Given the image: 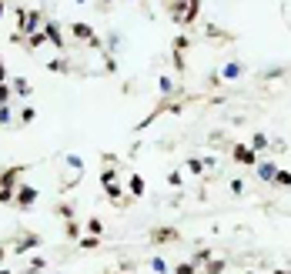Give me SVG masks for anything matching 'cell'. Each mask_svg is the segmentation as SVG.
I'll list each match as a JSON object with an SVG mask.
<instances>
[{"label": "cell", "instance_id": "12", "mask_svg": "<svg viewBox=\"0 0 291 274\" xmlns=\"http://www.w3.org/2000/svg\"><path fill=\"white\" fill-rule=\"evenodd\" d=\"M131 194H134V198H141V194H144V177H131Z\"/></svg>", "mask_w": 291, "mask_h": 274}, {"label": "cell", "instance_id": "16", "mask_svg": "<svg viewBox=\"0 0 291 274\" xmlns=\"http://www.w3.org/2000/svg\"><path fill=\"white\" fill-rule=\"evenodd\" d=\"M97 234H90V238H84V241H80V248H84V251H94V248H97Z\"/></svg>", "mask_w": 291, "mask_h": 274}, {"label": "cell", "instance_id": "1", "mask_svg": "<svg viewBox=\"0 0 291 274\" xmlns=\"http://www.w3.org/2000/svg\"><path fill=\"white\" fill-rule=\"evenodd\" d=\"M151 241H154V244H164V241L178 244L181 241V231L178 228H154V231H151Z\"/></svg>", "mask_w": 291, "mask_h": 274}, {"label": "cell", "instance_id": "18", "mask_svg": "<svg viewBox=\"0 0 291 274\" xmlns=\"http://www.w3.org/2000/svg\"><path fill=\"white\" fill-rule=\"evenodd\" d=\"M201 261H211V248H201V251L194 254V264H201Z\"/></svg>", "mask_w": 291, "mask_h": 274}, {"label": "cell", "instance_id": "27", "mask_svg": "<svg viewBox=\"0 0 291 274\" xmlns=\"http://www.w3.org/2000/svg\"><path fill=\"white\" fill-rule=\"evenodd\" d=\"M54 274H57V271H54Z\"/></svg>", "mask_w": 291, "mask_h": 274}, {"label": "cell", "instance_id": "9", "mask_svg": "<svg viewBox=\"0 0 291 274\" xmlns=\"http://www.w3.org/2000/svg\"><path fill=\"white\" fill-rule=\"evenodd\" d=\"M198 7H201V0H188V10H184V23H191L198 17Z\"/></svg>", "mask_w": 291, "mask_h": 274}, {"label": "cell", "instance_id": "5", "mask_svg": "<svg viewBox=\"0 0 291 274\" xmlns=\"http://www.w3.org/2000/svg\"><path fill=\"white\" fill-rule=\"evenodd\" d=\"M37 244H40V238H37V234H23L20 241L13 244V254H23V251H34Z\"/></svg>", "mask_w": 291, "mask_h": 274}, {"label": "cell", "instance_id": "2", "mask_svg": "<svg viewBox=\"0 0 291 274\" xmlns=\"http://www.w3.org/2000/svg\"><path fill=\"white\" fill-rule=\"evenodd\" d=\"M13 201H17L20 208H34V201H37V187L20 184V187H17V194H13Z\"/></svg>", "mask_w": 291, "mask_h": 274}, {"label": "cell", "instance_id": "14", "mask_svg": "<svg viewBox=\"0 0 291 274\" xmlns=\"http://www.w3.org/2000/svg\"><path fill=\"white\" fill-rule=\"evenodd\" d=\"M174 274H198L194 271V261H181L178 268H174Z\"/></svg>", "mask_w": 291, "mask_h": 274}, {"label": "cell", "instance_id": "4", "mask_svg": "<svg viewBox=\"0 0 291 274\" xmlns=\"http://www.w3.org/2000/svg\"><path fill=\"white\" fill-rule=\"evenodd\" d=\"M235 161H241V164H258V154L251 151V147H245V144H235Z\"/></svg>", "mask_w": 291, "mask_h": 274}, {"label": "cell", "instance_id": "26", "mask_svg": "<svg viewBox=\"0 0 291 274\" xmlns=\"http://www.w3.org/2000/svg\"><path fill=\"white\" fill-rule=\"evenodd\" d=\"M141 3H144V0H141Z\"/></svg>", "mask_w": 291, "mask_h": 274}, {"label": "cell", "instance_id": "21", "mask_svg": "<svg viewBox=\"0 0 291 274\" xmlns=\"http://www.w3.org/2000/svg\"><path fill=\"white\" fill-rule=\"evenodd\" d=\"M20 121H23V124L34 121V107H23V110H20Z\"/></svg>", "mask_w": 291, "mask_h": 274}, {"label": "cell", "instance_id": "15", "mask_svg": "<svg viewBox=\"0 0 291 274\" xmlns=\"http://www.w3.org/2000/svg\"><path fill=\"white\" fill-rule=\"evenodd\" d=\"M275 184H281V187H291V174H288V171H278V174H275Z\"/></svg>", "mask_w": 291, "mask_h": 274}, {"label": "cell", "instance_id": "11", "mask_svg": "<svg viewBox=\"0 0 291 274\" xmlns=\"http://www.w3.org/2000/svg\"><path fill=\"white\" fill-rule=\"evenodd\" d=\"M251 151H268V137H265V134H255V141H251Z\"/></svg>", "mask_w": 291, "mask_h": 274}, {"label": "cell", "instance_id": "3", "mask_svg": "<svg viewBox=\"0 0 291 274\" xmlns=\"http://www.w3.org/2000/svg\"><path fill=\"white\" fill-rule=\"evenodd\" d=\"M70 30H74V37H77V40H84V44H90V47H101V40H97V33L90 30L87 23H74Z\"/></svg>", "mask_w": 291, "mask_h": 274}, {"label": "cell", "instance_id": "8", "mask_svg": "<svg viewBox=\"0 0 291 274\" xmlns=\"http://www.w3.org/2000/svg\"><path fill=\"white\" fill-rule=\"evenodd\" d=\"M10 84H13V90H17V94H20V97H27V94H30V84H27V80H23V77H13Z\"/></svg>", "mask_w": 291, "mask_h": 274}, {"label": "cell", "instance_id": "23", "mask_svg": "<svg viewBox=\"0 0 291 274\" xmlns=\"http://www.w3.org/2000/svg\"><path fill=\"white\" fill-rule=\"evenodd\" d=\"M3 80H7V70H3V64H0V84H3Z\"/></svg>", "mask_w": 291, "mask_h": 274}, {"label": "cell", "instance_id": "10", "mask_svg": "<svg viewBox=\"0 0 291 274\" xmlns=\"http://www.w3.org/2000/svg\"><path fill=\"white\" fill-rule=\"evenodd\" d=\"M221 77H224V80H235V77H241V64H228V67L221 70Z\"/></svg>", "mask_w": 291, "mask_h": 274}, {"label": "cell", "instance_id": "17", "mask_svg": "<svg viewBox=\"0 0 291 274\" xmlns=\"http://www.w3.org/2000/svg\"><path fill=\"white\" fill-rule=\"evenodd\" d=\"M188 171H191V174H201V171H204V161L191 157V161H188Z\"/></svg>", "mask_w": 291, "mask_h": 274}, {"label": "cell", "instance_id": "25", "mask_svg": "<svg viewBox=\"0 0 291 274\" xmlns=\"http://www.w3.org/2000/svg\"><path fill=\"white\" fill-rule=\"evenodd\" d=\"M0 17H3V3H0Z\"/></svg>", "mask_w": 291, "mask_h": 274}, {"label": "cell", "instance_id": "24", "mask_svg": "<svg viewBox=\"0 0 291 274\" xmlns=\"http://www.w3.org/2000/svg\"><path fill=\"white\" fill-rule=\"evenodd\" d=\"M101 7H111V0H101Z\"/></svg>", "mask_w": 291, "mask_h": 274}, {"label": "cell", "instance_id": "20", "mask_svg": "<svg viewBox=\"0 0 291 274\" xmlns=\"http://www.w3.org/2000/svg\"><path fill=\"white\" fill-rule=\"evenodd\" d=\"M151 268H154V271H157V274H168V264L161 261V258H154V261H151Z\"/></svg>", "mask_w": 291, "mask_h": 274}, {"label": "cell", "instance_id": "13", "mask_svg": "<svg viewBox=\"0 0 291 274\" xmlns=\"http://www.w3.org/2000/svg\"><path fill=\"white\" fill-rule=\"evenodd\" d=\"M204 274H224V261H208L204 264Z\"/></svg>", "mask_w": 291, "mask_h": 274}, {"label": "cell", "instance_id": "22", "mask_svg": "<svg viewBox=\"0 0 291 274\" xmlns=\"http://www.w3.org/2000/svg\"><path fill=\"white\" fill-rule=\"evenodd\" d=\"M87 228H90V234H101V231H104V224H101V221H97V218H94V221H90V224H87Z\"/></svg>", "mask_w": 291, "mask_h": 274}, {"label": "cell", "instance_id": "19", "mask_svg": "<svg viewBox=\"0 0 291 274\" xmlns=\"http://www.w3.org/2000/svg\"><path fill=\"white\" fill-rule=\"evenodd\" d=\"M121 194H124V191L117 184H107V198H111V201H121Z\"/></svg>", "mask_w": 291, "mask_h": 274}, {"label": "cell", "instance_id": "6", "mask_svg": "<svg viewBox=\"0 0 291 274\" xmlns=\"http://www.w3.org/2000/svg\"><path fill=\"white\" fill-rule=\"evenodd\" d=\"M44 33H47V40H50V44H57V47L64 44V37H60V27H57L54 20H50V23H44Z\"/></svg>", "mask_w": 291, "mask_h": 274}, {"label": "cell", "instance_id": "7", "mask_svg": "<svg viewBox=\"0 0 291 274\" xmlns=\"http://www.w3.org/2000/svg\"><path fill=\"white\" fill-rule=\"evenodd\" d=\"M258 167V177L261 181H275V174H278V167L271 164V161H265V164H255Z\"/></svg>", "mask_w": 291, "mask_h": 274}]
</instances>
